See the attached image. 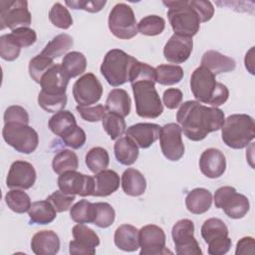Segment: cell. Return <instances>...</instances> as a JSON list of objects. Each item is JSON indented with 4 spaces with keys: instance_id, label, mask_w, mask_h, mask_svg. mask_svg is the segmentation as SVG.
<instances>
[{
    "instance_id": "obj_1",
    "label": "cell",
    "mask_w": 255,
    "mask_h": 255,
    "mask_svg": "<svg viewBox=\"0 0 255 255\" xmlns=\"http://www.w3.org/2000/svg\"><path fill=\"white\" fill-rule=\"evenodd\" d=\"M176 121L188 139L199 141L208 133L221 129L225 116L218 108L207 107L197 101H186L177 111Z\"/></svg>"
},
{
    "instance_id": "obj_2",
    "label": "cell",
    "mask_w": 255,
    "mask_h": 255,
    "mask_svg": "<svg viewBox=\"0 0 255 255\" xmlns=\"http://www.w3.org/2000/svg\"><path fill=\"white\" fill-rule=\"evenodd\" d=\"M190 89L197 102L215 108L223 105L229 97L228 88L217 82L215 75L203 66L193 71L190 77Z\"/></svg>"
},
{
    "instance_id": "obj_3",
    "label": "cell",
    "mask_w": 255,
    "mask_h": 255,
    "mask_svg": "<svg viewBox=\"0 0 255 255\" xmlns=\"http://www.w3.org/2000/svg\"><path fill=\"white\" fill-rule=\"evenodd\" d=\"M223 142L234 149L246 147L255 137V123L246 114H234L225 119L221 128Z\"/></svg>"
},
{
    "instance_id": "obj_4",
    "label": "cell",
    "mask_w": 255,
    "mask_h": 255,
    "mask_svg": "<svg viewBox=\"0 0 255 255\" xmlns=\"http://www.w3.org/2000/svg\"><path fill=\"white\" fill-rule=\"evenodd\" d=\"M154 84V79H140L130 83L135 112L140 118L156 119L163 112V106Z\"/></svg>"
},
{
    "instance_id": "obj_5",
    "label": "cell",
    "mask_w": 255,
    "mask_h": 255,
    "mask_svg": "<svg viewBox=\"0 0 255 255\" xmlns=\"http://www.w3.org/2000/svg\"><path fill=\"white\" fill-rule=\"evenodd\" d=\"M162 3L168 7L167 17L174 34L191 38L197 34L201 22L189 1L175 0Z\"/></svg>"
},
{
    "instance_id": "obj_6",
    "label": "cell",
    "mask_w": 255,
    "mask_h": 255,
    "mask_svg": "<svg viewBox=\"0 0 255 255\" xmlns=\"http://www.w3.org/2000/svg\"><path fill=\"white\" fill-rule=\"evenodd\" d=\"M137 60L120 49L110 50L101 65V74L113 87L129 82L130 73Z\"/></svg>"
},
{
    "instance_id": "obj_7",
    "label": "cell",
    "mask_w": 255,
    "mask_h": 255,
    "mask_svg": "<svg viewBox=\"0 0 255 255\" xmlns=\"http://www.w3.org/2000/svg\"><path fill=\"white\" fill-rule=\"evenodd\" d=\"M3 139L18 152L30 154L36 150L39 143L37 131L30 126L21 123L4 124Z\"/></svg>"
},
{
    "instance_id": "obj_8",
    "label": "cell",
    "mask_w": 255,
    "mask_h": 255,
    "mask_svg": "<svg viewBox=\"0 0 255 255\" xmlns=\"http://www.w3.org/2000/svg\"><path fill=\"white\" fill-rule=\"evenodd\" d=\"M108 25L111 33L118 39L128 40L138 33L133 10L126 3H118L112 8Z\"/></svg>"
},
{
    "instance_id": "obj_9",
    "label": "cell",
    "mask_w": 255,
    "mask_h": 255,
    "mask_svg": "<svg viewBox=\"0 0 255 255\" xmlns=\"http://www.w3.org/2000/svg\"><path fill=\"white\" fill-rule=\"evenodd\" d=\"M214 204L232 219L243 218L250 209L248 198L232 186L219 187L214 193Z\"/></svg>"
},
{
    "instance_id": "obj_10",
    "label": "cell",
    "mask_w": 255,
    "mask_h": 255,
    "mask_svg": "<svg viewBox=\"0 0 255 255\" xmlns=\"http://www.w3.org/2000/svg\"><path fill=\"white\" fill-rule=\"evenodd\" d=\"M1 29L9 28L12 31L31 24V13L28 10V2L25 0L0 1Z\"/></svg>"
},
{
    "instance_id": "obj_11",
    "label": "cell",
    "mask_w": 255,
    "mask_h": 255,
    "mask_svg": "<svg viewBox=\"0 0 255 255\" xmlns=\"http://www.w3.org/2000/svg\"><path fill=\"white\" fill-rule=\"evenodd\" d=\"M177 255H201L202 251L194 237V224L190 219L178 220L171 229Z\"/></svg>"
},
{
    "instance_id": "obj_12",
    "label": "cell",
    "mask_w": 255,
    "mask_h": 255,
    "mask_svg": "<svg viewBox=\"0 0 255 255\" xmlns=\"http://www.w3.org/2000/svg\"><path fill=\"white\" fill-rule=\"evenodd\" d=\"M103 95V86L93 73L84 74L73 86V96L78 106L89 107L98 103Z\"/></svg>"
},
{
    "instance_id": "obj_13",
    "label": "cell",
    "mask_w": 255,
    "mask_h": 255,
    "mask_svg": "<svg viewBox=\"0 0 255 255\" xmlns=\"http://www.w3.org/2000/svg\"><path fill=\"white\" fill-rule=\"evenodd\" d=\"M181 128L178 124L169 123L160 128L159 143L163 155L171 161L179 160L184 154Z\"/></svg>"
},
{
    "instance_id": "obj_14",
    "label": "cell",
    "mask_w": 255,
    "mask_h": 255,
    "mask_svg": "<svg viewBox=\"0 0 255 255\" xmlns=\"http://www.w3.org/2000/svg\"><path fill=\"white\" fill-rule=\"evenodd\" d=\"M165 233L162 228L154 224H147L138 230V244L140 255H161L172 252L165 248Z\"/></svg>"
},
{
    "instance_id": "obj_15",
    "label": "cell",
    "mask_w": 255,
    "mask_h": 255,
    "mask_svg": "<svg viewBox=\"0 0 255 255\" xmlns=\"http://www.w3.org/2000/svg\"><path fill=\"white\" fill-rule=\"evenodd\" d=\"M58 186L60 190L66 194L86 197L93 195L95 180L92 176L83 174L76 170H70L59 175Z\"/></svg>"
},
{
    "instance_id": "obj_16",
    "label": "cell",
    "mask_w": 255,
    "mask_h": 255,
    "mask_svg": "<svg viewBox=\"0 0 255 255\" xmlns=\"http://www.w3.org/2000/svg\"><path fill=\"white\" fill-rule=\"evenodd\" d=\"M72 233L74 240L69 244L70 254L94 255L96 253V247L100 245V238L93 229L79 223L73 227Z\"/></svg>"
},
{
    "instance_id": "obj_17",
    "label": "cell",
    "mask_w": 255,
    "mask_h": 255,
    "mask_svg": "<svg viewBox=\"0 0 255 255\" xmlns=\"http://www.w3.org/2000/svg\"><path fill=\"white\" fill-rule=\"evenodd\" d=\"M36 175V170L30 162L16 160L8 171L6 185L11 189H29L34 185Z\"/></svg>"
},
{
    "instance_id": "obj_18",
    "label": "cell",
    "mask_w": 255,
    "mask_h": 255,
    "mask_svg": "<svg viewBox=\"0 0 255 255\" xmlns=\"http://www.w3.org/2000/svg\"><path fill=\"white\" fill-rule=\"evenodd\" d=\"M193 40L191 37L173 34L163 48V56L166 61L173 64L184 63L191 55Z\"/></svg>"
},
{
    "instance_id": "obj_19",
    "label": "cell",
    "mask_w": 255,
    "mask_h": 255,
    "mask_svg": "<svg viewBox=\"0 0 255 255\" xmlns=\"http://www.w3.org/2000/svg\"><path fill=\"white\" fill-rule=\"evenodd\" d=\"M69 80L61 64H55L41 78L40 92L48 95H65Z\"/></svg>"
},
{
    "instance_id": "obj_20",
    "label": "cell",
    "mask_w": 255,
    "mask_h": 255,
    "mask_svg": "<svg viewBox=\"0 0 255 255\" xmlns=\"http://www.w3.org/2000/svg\"><path fill=\"white\" fill-rule=\"evenodd\" d=\"M200 171L208 178H218L225 172V155L218 148L205 149L199 158Z\"/></svg>"
},
{
    "instance_id": "obj_21",
    "label": "cell",
    "mask_w": 255,
    "mask_h": 255,
    "mask_svg": "<svg viewBox=\"0 0 255 255\" xmlns=\"http://www.w3.org/2000/svg\"><path fill=\"white\" fill-rule=\"evenodd\" d=\"M160 128L158 125L152 123H138L128 127L126 134L138 147L147 148L159 137Z\"/></svg>"
},
{
    "instance_id": "obj_22",
    "label": "cell",
    "mask_w": 255,
    "mask_h": 255,
    "mask_svg": "<svg viewBox=\"0 0 255 255\" xmlns=\"http://www.w3.org/2000/svg\"><path fill=\"white\" fill-rule=\"evenodd\" d=\"M31 249L36 255H55L60 249L59 236L53 230H42L31 239Z\"/></svg>"
},
{
    "instance_id": "obj_23",
    "label": "cell",
    "mask_w": 255,
    "mask_h": 255,
    "mask_svg": "<svg viewBox=\"0 0 255 255\" xmlns=\"http://www.w3.org/2000/svg\"><path fill=\"white\" fill-rule=\"evenodd\" d=\"M201 66L205 67L216 76L221 73L233 71L236 67V63L230 57L222 55L214 50H208L202 55Z\"/></svg>"
},
{
    "instance_id": "obj_24",
    "label": "cell",
    "mask_w": 255,
    "mask_h": 255,
    "mask_svg": "<svg viewBox=\"0 0 255 255\" xmlns=\"http://www.w3.org/2000/svg\"><path fill=\"white\" fill-rule=\"evenodd\" d=\"M95 189L93 196L105 197L116 192L120 187V176L112 169H105L94 176Z\"/></svg>"
},
{
    "instance_id": "obj_25",
    "label": "cell",
    "mask_w": 255,
    "mask_h": 255,
    "mask_svg": "<svg viewBox=\"0 0 255 255\" xmlns=\"http://www.w3.org/2000/svg\"><path fill=\"white\" fill-rule=\"evenodd\" d=\"M116 246L127 252H133L139 248L138 229L130 224L120 225L114 236Z\"/></svg>"
},
{
    "instance_id": "obj_26",
    "label": "cell",
    "mask_w": 255,
    "mask_h": 255,
    "mask_svg": "<svg viewBox=\"0 0 255 255\" xmlns=\"http://www.w3.org/2000/svg\"><path fill=\"white\" fill-rule=\"evenodd\" d=\"M49 128L53 133L60 137H64L71 133L77 128V121L72 112L62 110L55 113L48 123Z\"/></svg>"
},
{
    "instance_id": "obj_27",
    "label": "cell",
    "mask_w": 255,
    "mask_h": 255,
    "mask_svg": "<svg viewBox=\"0 0 255 255\" xmlns=\"http://www.w3.org/2000/svg\"><path fill=\"white\" fill-rule=\"evenodd\" d=\"M130 98L124 89H114L109 93L106 101L107 112L126 118L130 113Z\"/></svg>"
},
{
    "instance_id": "obj_28",
    "label": "cell",
    "mask_w": 255,
    "mask_h": 255,
    "mask_svg": "<svg viewBox=\"0 0 255 255\" xmlns=\"http://www.w3.org/2000/svg\"><path fill=\"white\" fill-rule=\"evenodd\" d=\"M212 203V195L209 190L197 187L189 191L185 197V205L189 212L202 214L209 210Z\"/></svg>"
},
{
    "instance_id": "obj_29",
    "label": "cell",
    "mask_w": 255,
    "mask_h": 255,
    "mask_svg": "<svg viewBox=\"0 0 255 255\" xmlns=\"http://www.w3.org/2000/svg\"><path fill=\"white\" fill-rule=\"evenodd\" d=\"M122 188L127 195L139 196L145 191L146 180L139 170L128 168L122 175Z\"/></svg>"
},
{
    "instance_id": "obj_30",
    "label": "cell",
    "mask_w": 255,
    "mask_h": 255,
    "mask_svg": "<svg viewBox=\"0 0 255 255\" xmlns=\"http://www.w3.org/2000/svg\"><path fill=\"white\" fill-rule=\"evenodd\" d=\"M114 150L117 160L124 165L133 164L138 157V146L127 135L118 138Z\"/></svg>"
},
{
    "instance_id": "obj_31",
    "label": "cell",
    "mask_w": 255,
    "mask_h": 255,
    "mask_svg": "<svg viewBox=\"0 0 255 255\" xmlns=\"http://www.w3.org/2000/svg\"><path fill=\"white\" fill-rule=\"evenodd\" d=\"M28 215L32 223L45 225L54 221L57 216V210L49 200H40L31 204Z\"/></svg>"
},
{
    "instance_id": "obj_32",
    "label": "cell",
    "mask_w": 255,
    "mask_h": 255,
    "mask_svg": "<svg viewBox=\"0 0 255 255\" xmlns=\"http://www.w3.org/2000/svg\"><path fill=\"white\" fill-rule=\"evenodd\" d=\"M73 38L68 34H59L54 37L41 52L42 55L54 60L61 57L73 46Z\"/></svg>"
},
{
    "instance_id": "obj_33",
    "label": "cell",
    "mask_w": 255,
    "mask_h": 255,
    "mask_svg": "<svg viewBox=\"0 0 255 255\" xmlns=\"http://www.w3.org/2000/svg\"><path fill=\"white\" fill-rule=\"evenodd\" d=\"M229 234L228 227L219 218H209L201 226V236L208 244L212 241L227 237Z\"/></svg>"
},
{
    "instance_id": "obj_34",
    "label": "cell",
    "mask_w": 255,
    "mask_h": 255,
    "mask_svg": "<svg viewBox=\"0 0 255 255\" xmlns=\"http://www.w3.org/2000/svg\"><path fill=\"white\" fill-rule=\"evenodd\" d=\"M61 66L70 79L76 78L86 71L87 59L83 53L73 51L64 56Z\"/></svg>"
},
{
    "instance_id": "obj_35",
    "label": "cell",
    "mask_w": 255,
    "mask_h": 255,
    "mask_svg": "<svg viewBox=\"0 0 255 255\" xmlns=\"http://www.w3.org/2000/svg\"><path fill=\"white\" fill-rule=\"evenodd\" d=\"M183 78V70L177 65H159L155 68V82L170 86L179 83Z\"/></svg>"
},
{
    "instance_id": "obj_36",
    "label": "cell",
    "mask_w": 255,
    "mask_h": 255,
    "mask_svg": "<svg viewBox=\"0 0 255 255\" xmlns=\"http://www.w3.org/2000/svg\"><path fill=\"white\" fill-rule=\"evenodd\" d=\"M79 166V159L77 154L70 149H62L53 158L52 167L57 174L66 171L76 170Z\"/></svg>"
},
{
    "instance_id": "obj_37",
    "label": "cell",
    "mask_w": 255,
    "mask_h": 255,
    "mask_svg": "<svg viewBox=\"0 0 255 255\" xmlns=\"http://www.w3.org/2000/svg\"><path fill=\"white\" fill-rule=\"evenodd\" d=\"M85 161L89 169L94 172L98 173L107 169L110 163V156L109 152L106 148L101 146H96L91 148L85 157Z\"/></svg>"
},
{
    "instance_id": "obj_38",
    "label": "cell",
    "mask_w": 255,
    "mask_h": 255,
    "mask_svg": "<svg viewBox=\"0 0 255 255\" xmlns=\"http://www.w3.org/2000/svg\"><path fill=\"white\" fill-rule=\"evenodd\" d=\"M7 206L16 213H25L31 207L30 196L21 189H11L5 195Z\"/></svg>"
},
{
    "instance_id": "obj_39",
    "label": "cell",
    "mask_w": 255,
    "mask_h": 255,
    "mask_svg": "<svg viewBox=\"0 0 255 255\" xmlns=\"http://www.w3.org/2000/svg\"><path fill=\"white\" fill-rule=\"evenodd\" d=\"M102 125L106 132L110 135L111 139H118L126 132V122L124 118L107 112L105 117L102 120Z\"/></svg>"
},
{
    "instance_id": "obj_40",
    "label": "cell",
    "mask_w": 255,
    "mask_h": 255,
    "mask_svg": "<svg viewBox=\"0 0 255 255\" xmlns=\"http://www.w3.org/2000/svg\"><path fill=\"white\" fill-rule=\"evenodd\" d=\"M95 215L94 203L82 199L70 208V216L77 223H93Z\"/></svg>"
},
{
    "instance_id": "obj_41",
    "label": "cell",
    "mask_w": 255,
    "mask_h": 255,
    "mask_svg": "<svg viewBox=\"0 0 255 255\" xmlns=\"http://www.w3.org/2000/svg\"><path fill=\"white\" fill-rule=\"evenodd\" d=\"M165 21L157 15H147L137 24V32L145 36H156L163 32Z\"/></svg>"
},
{
    "instance_id": "obj_42",
    "label": "cell",
    "mask_w": 255,
    "mask_h": 255,
    "mask_svg": "<svg viewBox=\"0 0 255 255\" xmlns=\"http://www.w3.org/2000/svg\"><path fill=\"white\" fill-rule=\"evenodd\" d=\"M95 205V215L93 224L100 228L110 227L116 218L115 209L108 202H96Z\"/></svg>"
},
{
    "instance_id": "obj_43",
    "label": "cell",
    "mask_w": 255,
    "mask_h": 255,
    "mask_svg": "<svg viewBox=\"0 0 255 255\" xmlns=\"http://www.w3.org/2000/svg\"><path fill=\"white\" fill-rule=\"evenodd\" d=\"M51 23L60 29H69L73 25V18L69 10L61 3H55L49 12Z\"/></svg>"
},
{
    "instance_id": "obj_44",
    "label": "cell",
    "mask_w": 255,
    "mask_h": 255,
    "mask_svg": "<svg viewBox=\"0 0 255 255\" xmlns=\"http://www.w3.org/2000/svg\"><path fill=\"white\" fill-rule=\"evenodd\" d=\"M67 95H48L40 92L38 95L39 106L48 113H57L67 105Z\"/></svg>"
},
{
    "instance_id": "obj_45",
    "label": "cell",
    "mask_w": 255,
    "mask_h": 255,
    "mask_svg": "<svg viewBox=\"0 0 255 255\" xmlns=\"http://www.w3.org/2000/svg\"><path fill=\"white\" fill-rule=\"evenodd\" d=\"M55 65L54 60L42 55L41 53L35 56L29 62V74L30 77L38 84H40L43 75Z\"/></svg>"
},
{
    "instance_id": "obj_46",
    "label": "cell",
    "mask_w": 255,
    "mask_h": 255,
    "mask_svg": "<svg viewBox=\"0 0 255 255\" xmlns=\"http://www.w3.org/2000/svg\"><path fill=\"white\" fill-rule=\"evenodd\" d=\"M21 52V48L11 38L10 34H4L0 37V56L3 60L14 61Z\"/></svg>"
},
{
    "instance_id": "obj_47",
    "label": "cell",
    "mask_w": 255,
    "mask_h": 255,
    "mask_svg": "<svg viewBox=\"0 0 255 255\" xmlns=\"http://www.w3.org/2000/svg\"><path fill=\"white\" fill-rule=\"evenodd\" d=\"M10 36L21 49L32 46L37 40L36 32L29 27L15 29L10 33Z\"/></svg>"
},
{
    "instance_id": "obj_48",
    "label": "cell",
    "mask_w": 255,
    "mask_h": 255,
    "mask_svg": "<svg viewBox=\"0 0 255 255\" xmlns=\"http://www.w3.org/2000/svg\"><path fill=\"white\" fill-rule=\"evenodd\" d=\"M76 110L83 120L91 123L102 121L105 115L107 114V109L103 105H97L94 107L77 106Z\"/></svg>"
},
{
    "instance_id": "obj_49",
    "label": "cell",
    "mask_w": 255,
    "mask_h": 255,
    "mask_svg": "<svg viewBox=\"0 0 255 255\" xmlns=\"http://www.w3.org/2000/svg\"><path fill=\"white\" fill-rule=\"evenodd\" d=\"M57 212H64L71 208L72 203L75 200V195H69L64 193L62 190H56L47 197Z\"/></svg>"
},
{
    "instance_id": "obj_50",
    "label": "cell",
    "mask_w": 255,
    "mask_h": 255,
    "mask_svg": "<svg viewBox=\"0 0 255 255\" xmlns=\"http://www.w3.org/2000/svg\"><path fill=\"white\" fill-rule=\"evenodd\" d=\"M21 123L29 124V115L27 111L20 106H10L4 113V124Z\"/></svg>"
},
{
    "instance_id": "obj_51",
    "label": "cell",
    "mask_w": 255,
    "mask_h": 255,
    "mask_svg": "<svg viewBox=\"0 0 255 255\" xmlns=\"http://www.w3.org/2000/svg\"><path fill=\"white\" fill-rule=\"evenodd\" d=\"M191 7L197 13L200 22L209 21L214 15V7L210 1L205 0H190Z\"/></svg>"
},
{
    "instance_id": "obj_52",
    "label": "cell",
    "mask_w": 255,
    "mask_h": 255,
    "mask_svg": "<svg viewBox=\"0 0 255 255\" xmlns=\"http://www.w3.org/2000/svg\"><path fill=\"white\" fill-rule=\"evenodd\" d=\"M62 139L67 146H70L74 149H78L85 144L87 136L84 129L77 126V128L71 133L62 137Z\"/></svg>"
},
{
    "instance_id": "obj_53",
    "label": "cell",
    "mask_w": 255,
    "mask_h": 255,
    "mask_svg": "<svg viewBox=\"0 0 255 255\" xmlns=\"http://www.w3.org/2000/svg\"><path fill=\"white\" fill-rule=\"evenodd\" d=\"M106 1H66V5H68L72 9H82L87 12L96 13L103 9V7L106 5Z\"/></svg>"
},
{
    "instance_id": "obj_54",
    "label": "cell",
    "mask_w": 255,
    "mask_h": 255,
    "mask_svg": "<svg viewBox=\"0 0 255 255\" xmlns=\"http://www.w3.org/2000/svg\"><path fill=\"white\" fill-rule=\"evenodd\" d=\"M182 92L176 88H169L164 91L162 101L164 106L169 110H174L179 107L182 102Z\"/></svg>"
},
{
    "instance_id": "obj_55",
    "label": "cell",
    "mask_w": 255,
    "mask_h": 255,
    "mask_svg": "<svg viewBox=\"0 0 255 255\" xmlns=\"http://www.w3.org/2000/svg\"><path fill=\"white\" fill-rule=\"evenodd\" d=\"M232 241L227 236L208 243V254L210 255H224L231 248Z\"/></svg>"
},
{
    "instance_id": "obj_56",
    "label": "cell",
    "mask_w": 255,
    "mask_h": 255,
    "mask_svg": "<svg viewBox=\"0 0 255 255\" xmlns=\"http://www.w3.org/2000/svg\"><path fill=\"white\" fill-rule=\"evenodd\" d=\"M254 252H255V242L253 237H250V236L243 237L237 242L236 250H235L236 255L254 254Z\"/></svg>"
},
{
    "instance_id": "obj_57",
    "label": "cell",
    "mask_w": 255,
    "mask_h": 255,
    "mask_svg": "<svg viewBox=\"0 0 255 255\" xmlns=\"http://www.w3.org/2000/svg\"><path fill=\"white\" fill-rule=\"evenodd\" d=\"M253 51H254V47H252L245 56V67L246 69L250 72V74L254 75V69H253Z\"/></svg>"
}]
</instances>
